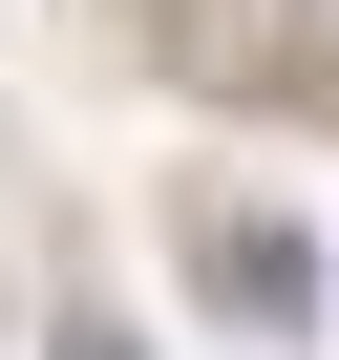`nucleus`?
Segmentation results:
<instances>
[{
    "label": "nucleus",
    "instance_id": "obj_1",
    "mask_svg": "<svg viewBox=\"0 0 339 360\" xmlns=\"http://www.w3.org/2000/svg\"><path fill=\"white\" fill-rule=\"evenodd\" d=\"M191 276H212L234 318H318V255H297L276 212H191Z\"/></svg>",
    "mask_w": 339,
    "mask_h": 360
},
{
    "label": "nucleus",
    "instance_id": "obj_2",
    "mask_svg": "<svg viewBox=\"0 0 339 360\" xmlns=\"http://www.w3.org/2000/svg\"><path fill=\"white\" fill-rule=\"evenodd\" d=\"M64 360H127V339H106V318H64Z\"/></svg>",
    "mask_w": 339,
    "mask_h": 360
}]
</instances>
